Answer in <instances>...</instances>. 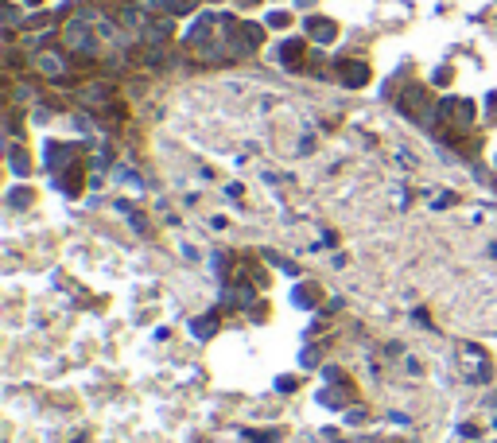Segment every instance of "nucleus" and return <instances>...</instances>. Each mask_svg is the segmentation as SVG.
I'll return each mask as SVG.
<instances>
[{"label": "nucleus", "mask_w": 497, "mask_h": 443, "mask_svg": "<svg viewBox=\"0 0 497 443\" xmlns=\"http://www.w3.org/2000/svg\"><path fill=\"white\" fill-rule=\"evenodd\" d=\"M478 121V105L470 97H443L439 102V128L447 133H470V125Z\"/></svg>", "instance_id": "nucleus-1"}, {"label": "nucleus", "mask_w": 497, "mask_h": 443, "mask_svg": "<svg viewBox=\"0 0 497 443\" xmlns=\"http://www.w3.org/2000/svg\"><path fill=\"white\" fill-rule=\"evenodd\" d=\"M307 51H311V39L307 35H288L276 43V51H272V59L280 62V67L288 70H303L307 67Z\"/></svg>", "instance_id": "nucleus-2"}, {"label": "nucleus", "mask_w": 497, "mask_h": 443, "mask_svg": "<svg viewBox=\"0 0 497 443\" xmlns=\"http://www.w3.org/2000/svg\"><path fill=\"white\" fill-rule=\"evenodd\" d=\"M82 155V144H62V141H43V168L51 171V175H59V171L74 168Z\"/></svg>", "instance_id": "nucleus-3"}, {"label": "nucleus", "mask_w": 497, "mask_h": 443, "mask_svg": "<svg viewBox=\"0 0 497 443\" xmlns=\"http://www.w3.org/2000/svg\"><path fill=\"white\" fill-rule=\"evenodd\" d=\"M256 292L261 288H253L248 280H226L222 284V311H248L256 303Z\"/></svg>", "instance_id": "nucleus-4"}, {"label": "nucleus", "mask_w": 497, "mask_h": 443, "mask_svg": "<svg viewBox=\"0 0 497 443\" xmlns=\"http://www.w3.org/2000/svg\"><path fill=\"white\" fill-rule=\"evenodd\" d=\"M338 23L330 20V16H322V12H307V20H303V35L311 39L315 47H330L338 39Z\"/></svg>", "instance_id": "nucleus-5"}, {"label": "nucleus", "mask_w": 497, "mask_h": 443, "mask_svg": "<svg viewBox=\"0 0 497 443\" xmlns=\"http://www.w3.org/2000/svg\"><path fill=\"white\" fill-rule=\"evenodd\" d=\"M334 70H338V82H342L346 89H361V86H369V82H373L369 62H361V59H338Z\"/></svg>", "instance_id": "nucleus-6"}, {"label": "nucleus", "mask_w": 497, "mask_h": 443, "mask_svg": "<svg viewBox=\"0 0 497 443\" xmlns=\"http://www.w3.org/2000/svg\"><path fill=\"white\" fill-rule=\"evenodd\" d=\"M8 171H12L16 179H31V171H36V160H31V152L20 141L8 144Z\"/></svg>", "instance_id": "nucleus-7"}, {"label": "nucleus", "mask_w": 497, "mask_h": 443, "mask_svg": "<svg viewBox=\"0 0 497 443\" xmlns=\"http://www.w3.org/2000/svg\"><path fill=\"white\" fill-rule=\"evenodd\" d=\"M187 327H190V334H195L198 342L214 339V334L222 331V307L206 311V315H195V319H187Z\"/></svg>", "instance_id": "nucleus-8"}, {"label": "nucleus", "mask_w": 497, "mask_h": 443, "mask_svg": "<svg viewBox=\"0 0 497 443\" xmlns=\"http://www.w3.org/2000/svg\"><path fill=\"white\" fill-rule=\"evenodd\" d=\"M55 191H62L66 199H78L82 191H86V175H82V163H74V168H66L55 175Z\"/></svg>", "instance_id": "nucleus-9"}, {"label": "nucleus", "mask_w": 497, "mask_h": 443, "mask_svg": "<svg viewBox=\"0 0 497 443\" xmlns=\"http://www.w3.org/2000/svg\"><path fill=\"white\" fill-rule=\"evenodd\" d=\"M292 303H295L300 311L319 307V303H322V284H319V280H300V284L292 288Z\"/></svg>", "instance_id": "nucleus-10"}, {"label": "nucleus", "mask_w": 497, "mask_h": 443, "mask_svg": "<svg viewBox=\"0 0 497 443\" xmlns=\"http://www.w3.org/2000/svg\"><path fill=\"white\" fill-rule=\"evenodd\" d=\"M210 273L218 276L222 284H226V280H234V253H229V249L210 253Z\"/></svg>", "instance_id": "nucleus-11"}, {"label": "nucleus", "mask_w": 497, "mask_h": 443, "mask_svg": "<svg viewBox=\"0 0 497 443\" xmlns=\"http://www.w3.org/2000/svg\"><path fill=\"white\" fill-rule=\"evenodd\" d=\"M315 400H319L322 408H338V412H342V408H346V400H350V393H346L342 385H327V389H319V393H315Z\"/></svg>", "instance_id": "nucleus-12"}, {"label": "nucleus", "mask_w": 497, "mask_h": 443, "mask_svg": "<svg viewBox=\"0 0 497 443\" xmlns=\"http://www.w3.org/2000/svg\"><path fill=\"white\" fill-rule=\"evenodd\" d=\"M295 23V12L292 8H272L268 16H264V28H272V31H288Z\"/></svg>", "instance_id": "nucleus-13"}, {"label": "nucleus", "mask_w": 497, "mask_h": 443, "mask_svg": "<svg viewBox=\"0 0 497 443\" xmlns=\"http://www.w3.org/2000/svg\"><path fill=\"white\" fill-rule=\"evenodd\" d=\"M36 202V187H12L8 191V210H28Z\"/></svg>", "instance_id": "nucleus-14"}, {"label": "nucleus", "mask_w": 497, "mask_h": 443, "mask_svg": "<svg viewBox=\"0 0 497 443\" xmlns=\"http://www.w3.org/2000/svg\"><path fill=\"white\" fill-rule=\"evenodd\" d=\"M322 381L327 385H350V377H346L342 366H322Z\"/></svg>", "instance_id": "nucleus-15"}, {"label": "nucleus", "mask_w": 497, "mask_h": 443, "mask_svg": "<svg viewBox=\"0 0 497 443\" xmlns=\"http://www.w3.org/2000/svg\"><path fill=\"white\" fill-rule=\"evenodd\" d=\"M295 389H300V377H295V373L276 377V393H295Z\"/></svg>", "instance_id": "nucleus-16"}, {"label": "nucleus", "mask_w": 497, "mask_h": 443, "mask_svg": "<svg viewBox=\"0 0 497 443\" xmlns=\"http://www.w3.org/2000/svg\"><path fill=\"white\" fill-rule=\"evenodd\" d=\"M319 358H322L319 346H307V350L300 354V366H303V369H315V366H319Z\"/></svg>", "instance_id": "nucleus-17"}, {"label": "nucleus", "mask_w": 497, "mask_h": 443, "mask_svg": "<svg viewBox=\"0 0 497 443\" xmlns=\"http://www.w3.org/2000/svg\"><path fill=\"white\" fill-rule=\"evenodd\" d=\"M451 78H454L451 67H439V70L432 74V86H451Z\"/></svg>", "instance_id": "nucleus-18"}, {"label": "nucleus", "mask_w": 497, "mask_h": 443, "mask_svg": "<svg viewBox=\"0 0 497 443\" xmlns=\"http://www.w3.org/2000/svg\"><path fill=\"white\" fill-rule=\"evenodd\" d=\"M248 439H253V443H276L280 432H276V428H268V432H248Z\"/></svg>", "instance_id": "nucleus-19"}, {"label": "nucleus", "mask_w": 497, "mask_h": 443, "mask_svg": "<svg viewBox=\"0 0 497 443\" xmlns=\"http://www.w3.org/2000/svg\"><path fill=\"white\" fill-rule=\"evenodd\" d=\"M486 121H490V125H497V89L486 97Z\"/></svg>", "instance_id": "nucleus-20"}, {"label": "nucleus", "mask_w": 497, "mask_h": 443, "mask_svg": "<svg viewBox=\"0 0 497 443\" xmlns=\"http://www.w3.org/2000/svg\"><path fill=\"white\" fill-rule=\"evenodd\" d=\"M346 424H366V408H358V405H354L350 412H346Z\"/></svg>", "instance_id": "nucleus-21"}, {"label": "nucleus", "mask_w": 497, "mask_h": 443, "mask_svg": "<svg viewBox=\"0 0 497 443\" xmlns=\"http://www.w3.org/2000/svg\"><path fill=\"white\" fill-rule=\"evenodd\" d=\"M292 4H295V8H300V12H311V8H315V4H319V0H292Z\"/></svg>", "instance_id": "nucleus-22"}, {"label": "nucleus", "mask_w": 497, "mask_h": 443, "mask_svg": "<svg viewBox=\"0 0 497 443\" xmlns=\"http://www.w3.org/2000/svg\"><path fill=\"white\" fill-rule=\"evenodd\" d=\"M23 4H28V8H39V4H43V0H23Z\"/></svg>", "instance_id": "nucleus-23"}, {"label": "nucleus", "mask_w": 497, "mask_h": 443, "mask_svg": "<svg viewBox=\"0 0 497 443\" xmlns=\"http://www.w3.org/2000/svg\"><path fill=\"white\" fill-rule=\"evenodd\" d=\"M493 187H497V179H493Z\"/></svg>", "instance_id": "nucleus-24"}]
</instances>
